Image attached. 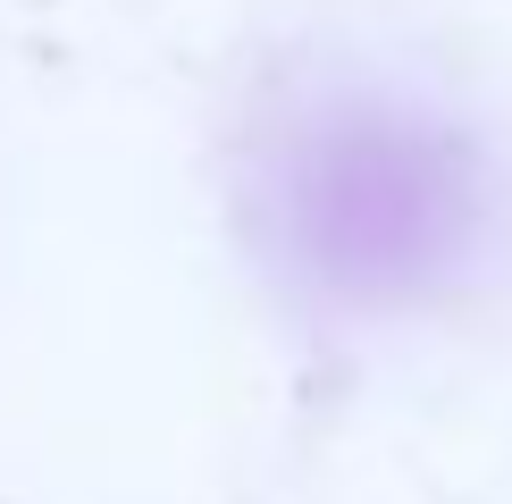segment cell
I'll return each instance as SVG.
<instances>
[{"label": "cell", "mask_w": 512, "mask_h": 504, "mask_svg": "<svg viewBox=\"0 0 512 504\" xmlns=\"http://www.w3.org/2000/svg\"><path fill=\"white\" fill-rule=\"evenodd\" d=\"M487 185L462 135L403 110H328L286 143L277 227L303 278L345 303H403L479 244Z\"/></svg>", "instance_id": "1"}]
</instances>
